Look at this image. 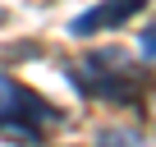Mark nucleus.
<instances>
[{
    "label": "nucleus",
    "instance_id": "obj_3",
    "mask_svg": "<svg viewBox=\"0 0 156 147\" xmlns=\"http://www.w3.org/2000/svg\"><path fill=\"white\" fill-rule=\"evenodd\" d=\"M147 9V0H101V5L83 9L78 19H69V32L73 37H97V32H110V28H124L133 14Z\"/></svg>",
    "mask_w": 156,
    "mask_h": 147
},
{
    "label": "nucleus",
    "instance_id": "obj_4",
    "mask_svg": "<svg viewBox=\"0 0 156 147\" xmlns=\"http://www.w3.org/2000/svg\"><path fill=\"white\" fill-rule=\"evenodd\" d=\"M142 51H147V55H156V28H151V32H142Z\"/></svg>",
    "mask_w": 156,
    "mask_h": 147
},
{
    "label": "nucleus",
    "instance_id": "obj_2",
    "mask_svg": "<svg viewBox=\"0 0 156 147\" xmlns=\"http://www.w3.org/2000/svg\"><path fill=\"white\" fill-rule=\"evenodd\" d=\"M46 120L55 124L60 110L51 101H41L37 92H28L23 83H14L9 74H0V129L14 133V138H23V142H41L37 124H46Z\"/></svg>",
    "mask_w": 156,
    "mask_h": 147
},
{
    "label": "nucleus",
    "instance_id": "obj_1",
    "mask_svg": "<svg viewBox=\"0 0 156 147\" xmlns=\"http://www.w3.org/2000/svg\"><path fill=\"white\" fill-rule=\"evenodd\" d=\"M69 78H73V88L83 97L115 101V106H138L142 88H147V78L124 64V55H87L83 64L69 69Z\"/></svg>",
    "mask_w": 156,
    "mask_h": 147
}]
</instances>
